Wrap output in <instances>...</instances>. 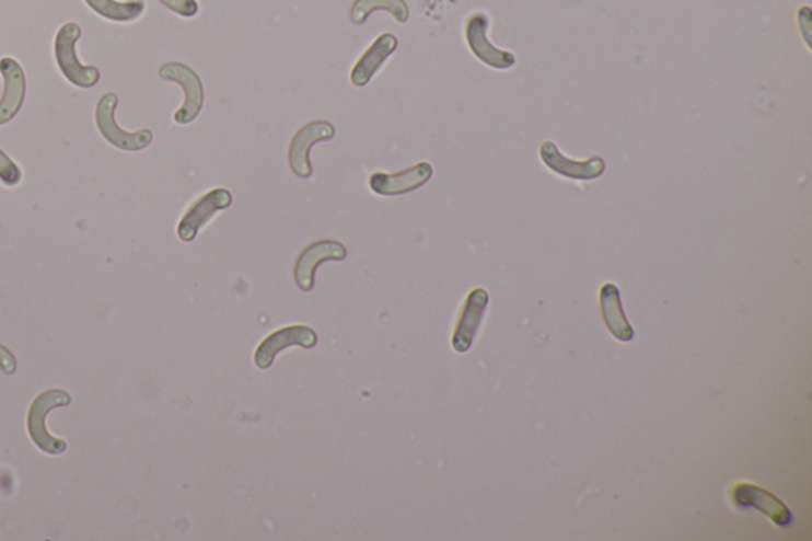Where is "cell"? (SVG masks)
<instances>
[{"instance_id":"52a82bcc","label":"cell","mask_w":812,"mask_h":541,"mask_svg":"<svg viewBox=\"0 0 812 541\" xmlns=\"http://www.w3.org/2000/svg\"><path fill=\"white\" fill-rule=\"evenodd\" d=\"M732 500L736 507L743 508V510L754 508V510L765 513L776 526L790 527L793 525V515L787 508V505H784L778 497H775L768 491L755 486V484L740 483L733 486Z\"/></svg>"},{"instance_id":"7a4b0ae2","label":"cell","mask_w":812,"mask_h":541,"mask_svg":"<svg viewBox=\"0 0 812 541\" xmlns=\"http://www.w3.org/2000/svg\"><path fill=\"white\" fill-rule=\"evenodd\" d=\"M70 402H72V398H70L69 392L62 391V389H48L32 402L30 413H27V430H30L35 447L47 452V454H62V452H66L67 441L53 437L48 433L47 416L51 410L67 406Z\"/></svg>"},{"instance_id":"2e32d148","label":"cell","mask_w":812,"mask_h":541,"mask_svg":"<svg viewBox=\"0 0 812 541\" xmlns=\"http://www.w3.org/2000/svg\"><path fill=\"white\" fill-rule=\"evenodd\" d=\"M600 309H602V316L605 320L606 327L610 329L611 334L617 341L624 343L634 341V327H631L627 318H625L619 289L613 283H606L600 289Z\"/></svg>"},{"instance_id":"3957f363","label":"cell","mask_w":812,"mask_h":541,"mask_svg":"<svg viewBox=\"0 0 812 541\" xmlns=\"http://www.w3.org/2000/svg\"><path fill=\"white\" fill-rule=\"evenodd\" d=\"M118 102V95L115 93H107L98 99L97 107H95V126H97L98 134L112 147L121 151H141L150 147L153 141V133L150 129L127 133L116 123Z\"/></svg>"},{"instance_id":"9a60e30c","label":"cell","mask_w":812,"mask_h":541,"mask_svg":"<svg viewBox=\"0 0 812 541\" xmlns=\"http://www.w3.org/2000/svg\"><path fill=\"white\" fill-rule=\"evenodd\" d=\"M397 38L392 34H383L370 45V48L363 53L362 58L356 64L351 72V83L355 87L362 88L370 83L378 70L384 62L391 58L392 53L397 49Z\"/></svg>"},{"instance_id":"6da1fadb","label":"cell","mask_w":812,"mask_h":541,"mask_svg":"<svg viewBox=\"0 0 812 541\" xmlns=\"http://www.w3.org/2000/svg\"><path fill=\"white\" fill-rule=\"evenodd\" d=\"M81 34H83V31L77 23H67L59 27L55 38V58L59 72L69 83L77 88H83V90H90L101 80V72H98L97 67L83 66L80 62L77 44H79Z\"/></svg>"},{"instance_id":"7c38bea8","label":"cell","mask_w":812,"mask_h":541,"mask_svg":"<svg viewBox=\"0 0 812 541\" xmlns=\"http://www.w3.org/2000/svg\"><path fill=\"white\" fill-rule=\"evenodd\" d=\"M487 27H489V20H487L485 13H475V15L469 18L467 31H465L469 49H472L473 55L479 61L492 67V69H511L515 62L513 53L501 51V49L494 47L487 41Z\"/></svg>"},{"instance_id":"ac0fdd59","label":"cell","mask_w":812,"mask_h":541,"mask_svg":"<svg viewBox=\"0 0 812 541\" xmlns=\"http://www.w3.org/2000/svg\"><path fill=\"white\" fill-rule=\"evenodd\" d=\"M376 10H386L398 23H406L409 20V10L405 0H356L351 10L352 23H366L367 18Z\"/></svg>"},{"instance_id":"5bb4252c","label":"cell","mask_w":812,"mask_h":541,"mask_svg":"<svg viewBox=\"0 0 812 541\" xmlns=\"http://www.w3.org/2000/svg\"><path fill=\"white\" fill-rule=\"evenodd\" d=\"M487 303H489V295H487L486 289L476 288L469 292L467 300H465L464 309H462L461 318H459V323L455 325L453 335V348L455 352L465 353L472 348L476 334H478L479 325H482L483 318H485Z\"/></svg>"},{"instance_id":"e0dca14e","label":"cell","mask_w":812,"mask_h":541,"mask_svg":"<svg viewBox=\"0 0 812 541\" xmlns=\"http://www.w3.org/2000/svg\"><path fill=\"white\" fill-rule=\"evenodd\" d=\"M88 7L101 18L113 23H134L147 10L144 0H84Z\"/></svg>"},{"instance_id":"30bf717a","label":"cell","mask_w":812,"mask_h":541,"mask_svg":"<svg viewBox=\"0 0 812 541\" xmlns=\"http://www.w3.org/2000/svg\"><path fill=\"white\" fill-rule=\"evenodd\" d=\"M348 256V251L340 242L335 240H321L306 246L300 254L295 263L294 277L295 283L302 291H312L314 288V274L320 264L326 261H344Z\"/></svg>"},{"instance_id":"ffe728a7","label":"cell","mask_w":812,"mask_h":541,"mask_svg":"<svg viewBox=\"0 0 812 541\" xmlns=\"http://www.w3.org/2000/svg\"><path fill=\"white\" fill-rule=\"evenodd\" d=\"M159 2L183 18H193L199 13V3L196 0H159Z\"/></svg>"},{"instance_id":"4fadbf2b","label":"cell","mask_w":812,"mask_h":541,"mask_svg":"<svg viewBox=\"0 0 812 541\" xmlns=\"http://www.w3.org/2000/svg\"><path fill=\"white\" fill-rule=\"evenodd\" d=\"M433 169L429 162H418L404 172H378L370 176V187L378 196H401L426 185L432 179Z\"/></svg>"},{"instance_id":"8fae6325","label":"cell","mask_w":812,"mask_h":541,"mask_svg":"<svg viewBox=\"0 0 812 541\" xmlns=\"http://www.w3.org/2000/svg\"><path fill=\"white\" fill-rule=\"evenodd\" d=\"M540 156L550 171L571 180L589 182V180L600 179L606 171L605 161L600 156H594L588 161H571L560 153L554 141L549 140L540 148Z\"/></svg>"},{"instance_id":"8992f818","label":"cell","mask_w":812,"mask_h":541,"mask_svg":"<svg viewBox=\"0 0 812 541\" xmlns=\"http://www.w3.org/2000/svg\"><path fill=\"white\" fill-rule=\"evenodd\" d=\"M317 335L309 325H288L282 327L280 331L274 332L268 335L266 341L257 346L256 353H254V362L259 369H270L274 364L275 357L282 349L291 348V346H302V348H313L316 346Z\"/></svg>"},{"instance_id":"ba28073f","label":"cell","mask_w":812,"mask_h":541,"mask_svg":"<svg viewBox=\"0 0 812 541\" xmlns=\"http://www.w3.org/2000/svg\"><path fill=\"white\" fill-rule=\"evenodd\" d=\"M335 127L327 122H313L303 126L295 134L289 147V165L300 179H310L313 175V165L310 162V150L317 141L334 139Z\"/></svg>"},{"instance_id":"5b68a950","label":"cell","mask_w":812,"mask_h":541,"mask_svg":"<svg viewBox=\"0 0 812 541\" xmlns=\"http://www.w3.org/2000/svg\"><path fill=\"white\" fill-rule=\"evenodd\" d=\"M231 191L224 189V187L211 189L210 193L205 194V196L190 205L189 210L186 211L185 217L179 221L176 233H178V237L183 242H193L200 229H202L204 226L218 214V211L225 210V208L231 207Z\"/></svg>"},{"instance_id":"277c9868","label":"cell","mask_w":812,"mask_h":541,"mask_svg":"<svg viewBox=\"0 0 812 541\" xmlns=\"http://www.w3.org/2000/svg\"><path fill=\"white\" fill-rule=\"evenodd\" d=\"M159 77L178 83L185 91V102L176 110L173 119L178 124L193 123L204 108L205 93L202 81L190 67L179 62H169L159 69Z\"/></svg>"},{"instance_id":"44dd1931","label":"cell","mask_w":812,"mask_h":541,"mask_svg":"<svg viewBox=\"0 0 812 541\" xmlns=\"http://www.w3.org/2000/svg\"><path fill=\"white\" fill-rule=\"evenodd\" d=\"M0 369L3 373L12 375L16 371V359L13 353L5 346L0 345Z\"/></svg>"},{"instance_id":"d6986e66","label":"cell","mask_w":812,"mask_h":541,"mask_svg":"<svg viewBox=\"0 0 812 541\" xmlns=\"http://www.w3.org/2000/svg\"><path fill=\"white\" fill-rule=\"evenodd\" d=\"M23 180L20 165L5 151L0 150V183L3 186L15 187Z\"/></svg>"},{"instance_id":"9c48e42d","label":"cell","mask_w":812,"mask_h":541,"mask_svg":"<svg viewBox=\"0 0 812 541\" xmlns=\"http://www.w3.org/2000/svg\"><path fill=\"white\" fill-rule=\"evenodd\" d=\"M0 76L3 78V94L0 99V126H5L23 108L26 99V73L16 59L5 56L0 59Z\"/></svg>"}]
</instances>
